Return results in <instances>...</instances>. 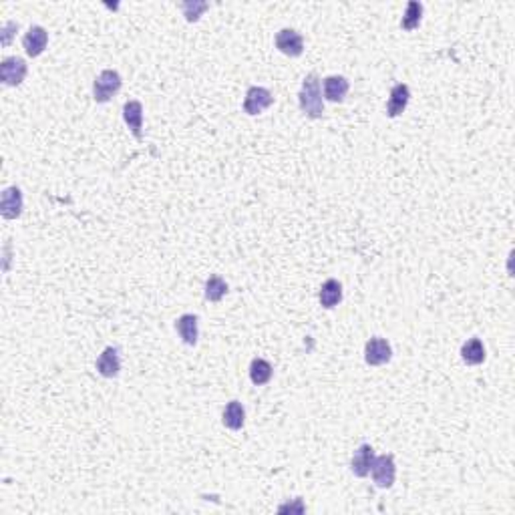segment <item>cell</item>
I'll return each mask as SVG.
<instances>
[{
  "mask_svg": "<svg viewBox=\"0 0 515 515\" xmlns=\"http://www.w3.org/2000/svg\"><path fill=\"white\" fill-rule=\"evenodd\" d=\"M19 28V24L17 23H6L4 26H2V32H4V37H2V45H8L10 43V30H17Z\"/></svg>",
  "mask_w": 515,
  "mask_h": 515,
  "instance_id": "obj_23",
  "label": "cell"
},
{
  "mask_svg": "<svg viewBox=\"0 0 515 515\" xmlns=\"http://www.w3.org/2000/svg\"><path fill=\"white\" fill-rule=\"evenodd\" d=\"M123 119L127 123V127L131 129V133L141 139V129H143V105L139 101H127L123 105Z\"/></svg>",
  "mask_w": 515,
  "mask_h": 515,
  "instance_id": "obj_13",
  "label": "cell"
},
{
  "mask_svg": "<svg viewBox=\"0 0 515 515\" xmlns=\"http://www.w3.org/2000/svg\"><path fill=\"white\" fill-rule=\"evenodd\" d=\"M276 47L288 57H300L304 52V39L294 28H282L276 35Z\"/></svg>",
  "mask_w": 515,
  "mask_h": 515,
  "instance_id": "obj_7",
  "label": "cell"
},
{
  "mask_svg": "<svg viewBox=\"0 0 515 515\" xmlns=\"http://www.w3.org/2000/svg\"><path fill=\"white\" fill-rule=\"evenodd\" d=\"M300 101V109L306 117L320 119L324 115V101H322V93H320V79L316 72H310L302 83V89L298 95Z\"/></svg>",
  "mask_w": 515,
  "mask_h": 515,
  "instance_id": "obj_1",
  "label": "cell"
},
{
  "mask_svg": "<svg viewBox=\"0 0 515 515\" xmlns=\"http://www.w3.org/2000/svg\"><path fill=\"white\" fill-rule=\"evenodd\" d=\"M318 298H320V304L324 306V308H334V306L342 300V284L338 280H334V278H330V280L322 284Z\"/></svg>",
  "mask_w": 515,
  "mask_h": 515,
  "instance_id": "obj_17",
  "label": "cell"
},
{
  "mask_svg": "<svg viewBox=\"0 0 515 515\" xmlns=\"http://www.w3.org/2000/svg\"><path fill=\"white\" fill-rule=\"evenodd\" d=\"M422 19V4L421 2H417V0H411L409 4H407V12H405V17H402V21H400V26L405 28V30H415L419 24H421Z\"/></svg>",
  "mask_w": 515,
  "mask_h": 515,
  "instance_id": "obj_21",
  "label": "cell"
},
{
  "mask_svg": "<svg viewBox=\"0 0 515 515\" xmlns=\"http://www.w3.org/2000/svg\"><path fill=\"white\" fill-rule=\"evenodd\" d=\"M371 473H373V479H375L376 487H380V489L393 487L395 477H397L395 457H393V455H380V457H375V463H373Z\"/></svg>",
  "mask_w": 515,
  "mask_h": 515,
  "instance_id": "obj_3",
  "label": "cell"
},
{
  "mask_svg": "<svg viewBox=\"0 0 515 515\" xmlns=\"http://www.w3.org/2000/svg\"><path fill=\"white\" fill-rule=\"evenodd\" d=\"M97 371L99 375L105 378H113L119 375L121 371V358H119V351L115 347H107L101 352V356L97 358Z\"/></svg>",
  "mask_w": 515,
  "mask_h": 515,
  "instance_id": "obj_11",
  "label": "cell"
},
{
  "mask_svg": "<svg viewBox=\"0 0 515 515\" xmlns=\"http://www.w3.org/2000/svg\"><path fill=\"white\" fill-rule=\"evenodd\" d=\"M0 211L2 217L6 220H17L23 213V191L12 186L2 191V200H0Z\"/></svg>",
  "mask_w": 515,
  "mask_h": 515,
  "instance_id": "obj_8",
  "label": "cell"
},
{
  "mask_svg": "<svg viewBox=\"0 0 515 515\" xmlns=\"http://www.w3.org/2000/svg\"><path fill=\"white\" fill-rule=\"evenodd\" d=\"M47 43L48 32L43 26H39V24L30 26L28 32L24 35L23 39V47L28 57H39V55H43V50L47 48Z\"/></svg>",
  "mask_w": 515,
  "mask_h": 515,
  "instance_id": "obj_9",
  "label": "cell"
},
{
  "mask_svg": "<svg viewBox=\"0 0 515 515\" xmlns=\"http://www.w3.org/2000/svg\"><path fill=\"white\" fill-rule=\"evenodd\" d=\"M175 330H177V334L182 336V340L188 347H195L197 344L200 330H197V316L195 314H184V316H179L177 322H175Z\"/></svg>",
  "mask_w": 515,
  "mask_h": 515,
  "instance_id": "obj_14",
  "label": "cell"
},
{
  "mask_svg": "<svg viewBox=\"0 0 515 515\" xmlns=\"http://www.w3.org/2000/svg\"><path fill=\"white\" fill-rule=\"evenodd\" d=\"M224 425L228 427V429H232V431H240L242 427H244V422H246V411H244V407H242V402H237V400H230L228 405H226V409H224Z\"/></svg>",
  "mask_w": 515,
  "mask_h": 515,
  "instance_id": "obj_16",
  "label": "cell"
},
{
  "mask_svg": "<svg viewBox=\"0 0 515 515\" xmlns=\"http://www.w3.org/2000/svg\"><path fill=\"white\" fill-rule=\"evenodd\" d=\"M26 63L21 57H8L0 63V79L8 87H19L26 77Z\"/></svg>",
  "mask_w": 515,
  "mask_h": 515,
  "instance_id": "obj_4",
  "label": "cell"
},
{
  "mask_svg": "<svg viewBox=\"0 0 515 515\" xmlns=\"http://www.w3.org/2000/svg\"><path fill=\"white\" fill-rule=\"evenodd\" d=\"M121 85H123V81H121V75L117 70H101L93 83V99L97 103H107V101H111L113 95L119 93Z\"/></svg>",
  "mask_w": 515,
  "mask_h": 515,
  "instance_id": "obj_2",
  "label": "cell"
},
{
  "mask_svg": "<svg viewBox=\"0 0 515 515\" xmlns=\"http://www.w3.org/2000/svg\"><path fill=\"white\" fill-rule=\"evenodd\" d=\"M373 463H375V451H373V447L360 445L354 451V455H352L351 471L356 477H367V475H371Z\"/></svg>",
  "mask_w": 515,
  "mask_h": 515,
  "instance_id": "obj_10",
  "label": "cell"
},
{
  "mask_svg": "<svg viewBox=\"0 0 515 515\" xmlns=\"http://www.w3.org/2000/svg\"><path fill=\"white\" fill-rule=\"evenodd\" d=\"M274 103L272 93L266 87H250L244 99V111L248 115H260Z\"/></svg>",
  "mask_w": 515,
  "mask_h": 515,
  "instance_id": "obj_6",
  "label": "cell"
},
{
  "mask_svg": "<svg viewBox=\"0 0 515 515\" xmlns=\"http://www.w3.org/2000/svg\"><path fill=\"white\" fill-rule=\"evenodd\" d=\"M391 358H393V349H391L389 340H385L380 336H375V338H371L367 342V347H365V360H367V365L380 367V365H387Z\"/></svg>",
  "mask_w": 515,
  "mask_h": 515,
  "instance_id": "obj_5",
  "label": "cell"
},
{
  "mask_svg": "<svg viewBox=\"0 0 515 515\" xmlns=\"http://www.w3.org/2000/svg\"><path fill=\"white\" fill-rule=\"evenodd\" d=\"M228 290H230V286H228V282L222 280L220 276H210L208 282H206V298L210 300V302H220L226 294H228Z\"/></svg>",
  "mask_w": 515,
  "mask_h": 515,
  "instance_id": "obj_20",
  "label": "cell"
},
{
  "mask_svg": "<svg viewBox=\"0 0 515 515\" xmlns=\"http://www.w3.org/2000/svg\"><path fill=\"white\" fill-rule=\"evenodd\" d=\"M409 99H411V89L405 83L395 85L391 89V97H389V103H387V115L389 117H398L407 109Z\"/></svg>",
  "mask_w": 515,
  "mask_h": 515,
  "instance_id": "obj_12",
  "label": "cell"
},
{
  "mask_svg": "<svg viewBox=\"0 0 515 515\" xmlns=\"http://www.w3.org/2000/svg\"><path fill=\"white\" fill-rule=\"evenodd\" d=\"M272 373H274L272 365L268 360H264V358H254L252 365H250V378H252V382L258 385V387L270 382Z\"/></svg>",
  "mask_w": 515,
  "mask_h": 515,
  "instance_id": "obj_19",
  "label": "cell"
},
{
  "mask_svg": "<svg viewBox=\"0 0 515 515\" xmlns=\"http://www.w3.org/2000/svg\"><path fill=\"white\" fill-rule=\"evenodd\" d=\"M349 81L340 75H332L324 79V97L332 103H342L349 93Z\"/></svg>",
  "mask_w": 515,
  "mask_h": 515,
  "instance_id": "obj_15",
  "label": "cell"
},
{
  "mask_svg": "<svg viewBox=\"0 0 515 515\" xmlns=\"http://www.w3.org/2000/svg\"><path fill=\"white\" fill-rule=\"evenodd\" d=\"M461 358L463 362H467L471 367L481 365L485 360V347L479 338H471L463 347H461Z\"/></svg>",
  "mask_w": 515,
  "mask_h": 515,
  "instance_id": "obj_18",
  "label": "cell"
},
{
  "mask_svg": "<svg viewBox=\"0 0 515 515\" xmlns=\"http://www.w3.org/2000/svg\"><path fill=\"white\" fill-rule=\"evenodd\" d=\"M182 8H184V12H186V19H188L189 23H193V21H197L200 14L208 8V4H206V2H184Z\"/></svg>",
  "mask_w": 515,
  "mask_h": 515,
  "instance_id": "obj_22",
  "label": "cell"
}]
</instances>
